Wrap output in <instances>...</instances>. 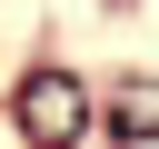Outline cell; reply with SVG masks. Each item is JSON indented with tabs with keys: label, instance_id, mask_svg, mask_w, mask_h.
<instances>
[{
	"label": "cell",
	"instance_id": "obj_1",
	"mask_svg": "<svg viewBox=\"0 0 159 149\" xmlns=\"http://www.w3.org/2000/svg\"><path fill=\"white\" fill-rule=\"evenodd\" d=\"M20 129H30V149H70L89 129V89L70 70H30L20 79Z\"/></svg>",
	"mask_w": 159,
	"mask_h": 149
},
{
	"label": "cell",
	"instance_id": "obj_2",
	"mask_svg": "<svg viewBox=\"0 0 159 149\" xmlns=\"http://www.w3.org/2000/svg\"><path fill=\"white\" fill-rule=\"evenodd\" d=\"M109 139L119 149H159V79H129L109 99Z\"/></svg>",
	"mask_w": 159,
	"mask_h": 149
}]
</instances>
